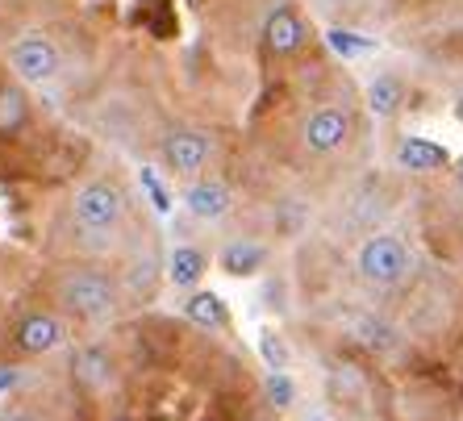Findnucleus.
I'll use <instances>...</instances> for the list:
<instances>
[{
  "mask_svg": "<svg viewBox=\"0 0 463 421\" xmlns=\"http://www.w3.org/2000/svg\"><path fill=\"white\" fill-rule=\"evenodd\" d=\"M46 296L54 313L80 325H100L121 309V284L88 263H67L54 271L46 280Z\"/></svg>",
  "mask_w": 463,
  "mask_h": 421,
  "instance_id": "obj_1",
  "label": "nucleus"
},
{
  "mask_svg": "<svg viewBox=\"0 0 463 421\" xmlns=\"http://www.w3.org/2000/svg\"><path fill=\"white\" fill-rule=\"evenodd\" d=\"M67 217H71V229H76L80 238H88V242H92V238L109 242V238H118L121 226H126L129 196L118 180L100 175V180H88V184H80L76 192H71Z\"/></svg>",
  "mask_w": 463,
  "mask_h": 421,
  "instance_id": "obj_2",
  "label": "nucleus"
},
{
  "mask_svg": "<svg viewBox=\"0 0 463 421\" xmlns=\"http://www.w3.org/2000/svg\"><path fill=\"white\" fill-rule=\"evenodd\" d=\"M355 267H359V280L372 284V288H397V284L410 280L413 250L401 234H392V229H376V234H367L364 242H359Z\"/></svg>",
  "mask_w": 463,
  "mask_h": 421,
  "instance_id": "obj_3",
  "label": "nucleus"
},
{
  "mask_svg": "<svg viewBox=\"0 0 463 421\" xmlns=\"http://www.w3.org/2000/svg\"><path fill=\"white\" fill-rule=\"evenodd\" d=\"M213 163V134L209 130H193V126H180V130L163 134L159 142V167L172 180L193 184L205 175V167Z\"/></svg>",
  "mask_w": 463,
  "mask_h": 421,
  "instance_id": "obj_4",
  "label": "nucleus"
},
{
  "mask_svg": "<svg viewBox=\"0 0 463 421\" xmlns=\"http://www.w3.org/2000/svg\"><path fill=\"white\" fill-rule=\"evenodd\" d=\"M5 63H9V76L17 80V84L43 88L63 71V54H59V46H54L51 33L30 30L9 46V59H5Z\"/></svg>",
  "mask_w": 463,
  "mask_h": 421,
  "instance_id": "obj_5",
  "label": "nucleus"
},
{
  "mask_svg": "<svg viewBox=\"0 0 463 421\" xmlns=\"http://www.w3.org/2000/svg\"><path fill=\"white\" fill-rule=\"evenodd\" d=\"M63 342H67V317H59L54 309H43V304L22 309V313L13 317V325H9L13 355L43 359V355H51V351H59Z\"/></svg>",
  "mask_w": 463,
  "mask_h": 421,
  "instance_id": "obj_6",
  "label": "nucleus"
},
{
  "mask_svg": "<svg viewBox=\"0 0 463 421\" xmlns=\"http://www.w3.org/2000/svg\"><path fill=\"white\" fill-rule=\"evenodd\" d=\"M351 134H355L351 108L346 105H317L309 117L301 121L297 138H301V151L309 154V159H330V154H338L346 142H351Z\"/></svg>",
  "mask_w": 463,
  "mask_h": 421,
  "instance_id": "obj_7",
  "label": "nucleus"
},
{
  "mask_svg": "<svg viewBox=\"0 0 463 421\" xmlns=\"http://www.w3.org/2000/svg\"><path fill=\"white\" fill-rule=\"evenodd\" d=\"M259 33H263V51H268L271 59H288V54H297L309 42V25H305L297 5H276V9L263 17V30Z\"/></svg>",
  "mask_w": 463,
  "mask_h": 421,
  "instance_id": "obj_8",
  "label": "nucleus"
},
{
  "mask_svg": "<svg viewBox=\"0 0 463 421\" xmlns=\"http://www.w3.org/2000/svg\"><path fill=\"white\" fill-rule=\"evenodd\" d=\"M238 205L234 188L226 180H217V175H201L193 184H184V209L196 217V221H222L230 217Z\"/></svg>",
  "mask_w": 463,
  "mask_h": 421,
  "instance_id": "obj_9",
  "label": "nucleus"
},
{
  "mask_svg": "<svg viewBox=\"0 0 463 421\" xmlns=\"http://www.w3.org/2000/svg\"><path fill=\"white\" fill-rule=\"evenodd\" d=\"M271 263V247L259 238H230L217 250V267L226 271L230 280H255L263 276V267Z\"/></svg>",
  "mask_w": 463,
  "mask_h": 421,
  "instance_id": "obj_10",
  "label": "nucleus"
},
{
  "mask_svg": "<svg viewBox=\"0 0 463 421\" xmlns=\"http://www.w3.org/2000/svg\"><path fill=\"white\" fill-rule=\"evenodd\" d=\"M33 126V108L25 84H17L13 76H0V142L25 138Z\"/></svg>",
  "mask_w": 463,
  "mask_h": 421,
  "instance_id": "obj_11",
  "label": "nucleus"
},
{
  "mask_svg": "<svg viewBox=\"0 0 463 421\" xmlns=\"http://www.w3.org/2000/svg\"><path fill=\"white\" fill-rule=\"evenodd\" d=\"M71 379H76V388H84L88 397L109 392L113 388V355H109L105 346H84V351H76V359H71Z\"/></svg>",
  "mask_w": 463,
  "mask_h": 421,
  "instance_id": "obj_12",
  "label": "nucleus"
},
{
  "mask_svg": "<svg viewBox=\"0 0 463 421\" xmlns=\"http://www.w3.org/2000/svg\"><path fill=\"white\" fill-rule=\"evenodd\" d=\"M397 167H405V172H413V175H434V172L455 167V159H451V151L434 138H401Z\"/></svg>",
  "mask_w": 463,
  "mask_h": 421,
  "instance_id": "obj_13",
  "label": "nucleus"
},
{
  "mask_svg": "<svg viewBox=\"0 0 463 421\" xmlns=\"http://www.w3.org/2000/svg\"><path fill=\"white\" fill-rule=\"evenodd\" d=\"M205 276H209V250L196 247V242H175L172 255H167V280L175 288L196 292L205 284Z\"/></svg>",
  "mask_w": 463,
  "mask_h": 421,
  "instance_id": "obj_14",
  "label": "nucleus"
},
{
  "mask_svg": "<svg viewBox=\"0 0 463 421\" xmlns=\"http://www.w3.org/2000/svg\"><path fill=\"white\" fill-rule=\"evenodd\" d=\"M364 100L380 121H392L401 108H405V100H410V84H405L401 76H392V71H380V76L367 80Z\"/></svg>",
  "mask_w": 463,
  "mask_h": 421,
  "instance_id": "obj_15",
  "label": "nucleus"
},
{
  "mask_svg": "<svg viewBox=\"0 0 463 421\" xmlns=\"http://www.w3.org/2000/svg\"><path fill=\"white\" fill-rule=\"evenodd\" d=\"M184 317L193 325H201V330H230V304L226 296H217L213 288H196L184 296Z\"/></svg>",
  "mask_w": 463,
  "mask_h": 421,
  "instance_id": "obj_16",
  "label": "nucleus"
},
{
  "mask_svg": "<svg viewBox=\"0 0 463 421\" xmlns=\"http://www.w3.org/2000/svg\"><path fill=\"white\" fill-rule=\"evenodd\" d=\"M326 42H330V51L338 54V59H364V54L376 51V38H367V33H355V30H346V25H330L326 30Z\"/></svg>",
  "mask_w": 463,
  "mask_h": 421,
  "instance_id": "obj_17",
  "label": "nucleus"
},
{
  "mask_svg": "<svg viewBox=\"0 0 463 421\" xmlns=\"http://www.w3.org/2000/svg\"><path fill=\"white\" fill-rule=\"evenodd\" d=\"M263 397H268L271 409L288 413L292 405H297V379H292L288 371H268V379H263Z\"/></svg>",
  "mask_w": 463,
  "mask_h": 421,
  "instance_id": "obj_18",
  "label": "nucleus"
},
{
  "mask_svg": "<svg viewBox=\"0 0 463 421\" xmlns=\"http://www.w3.org/2000/svg\"><path fill=\"white\" fill-rule=\"evenodd\" d=\"M259 355H263L268 371L292 368V351H288V342H284V334H276V330H259Z\"/></svg>",
  "mask_w": 463,
  "mask_h": 421,
  "instance_id": "obj_19",
  "label": "nucleus"
},
{
  "mask_svg": "<svg viewBox=\"0 0 463 421\" xmlns=\"http://www.w3.org/2000/svg\"><path fill=\"white\" fill-rule=\"evenodd\" d=\"M313 5H317V13L330 17L335 25H346V22H355V17H364V13H372L376 0H313Z\"/></svg>",
  "mask_w": 463,
  "mask_h": 421,
  "instance_id": "obj_20",
  "label": "nucleus"
},
{
  "mask_svg": "<svg viewBox=\"0 0 463 421\" xmlns=\"http://www.w3.org/2000/svg\"><path fill=\"white\" fill-rule=\"evenodd\" d=\"M138 180H142V192L151 196V209H155V213H159V217L172 213V209H175V196H172V188L163 184V175L155 172V167H142Z\"/></svg>",
  "mask_w": 463,
  "mask_h": 421,
  "instance_id": "obj_21",
  "label": "nucleus"
},
{
  "mask_svg": "<svg viewBox=\"0 0 463 421\" xmlns=\"http://www.w3.org/2000/svg\"><path fill=\"white\" fill-rule=\"evenodd\" d=\"M0 421H46L25 397H13L9 405H0Z\"/></svg>",
  "mask_w": 463,
  "mask_h": 421,
  "instance_id": "obj_22",
  "label": "nucleus"
},
{
  "mask_svg": "<svg viewBox=\"0 0 463 421\" xmlns=\"http://www.w3.org/2000/svg\"><path fill=\"white\" fill-rule=\"evenodd\" d=\"M17 384H22V368L17 363H0V397L17 392Z\"/></svg>",
  "mask_w": 463,
  "mask_h": 421,
  "instance_id": "obj_23",
  "label": "nucleus"
},
{
  "mask_svg": "<svg viewBox=\"0 0 463 421\" xmlns=\"http://www.w3.org/2000/svg\"><path fill=\"white\" fill-rule=\"evenodd\" d=\"M451 175H455V188L463 192V159H455V167H451Z\"/></svg>",
  "mask_w": 463,
  "mask_h": 421,
  "instance_id": "obj_24",
  "label": "nucleus"
},
{
  "mask_svg": "<svg viewBox=\"0 0 463 421\" xmlns=\"http://www.w3.org/2000/svg\"><path fill=\"white\" fill-rule=\"evenodd\" d=\"M455 117H459V121H463V97H459V100H455Z\"/></svg>",
  "mask_w": 463,
  "mask_h": 421,
  "instance_id": "obj_25",
  "label": "nucleus"
}]
</instances>
